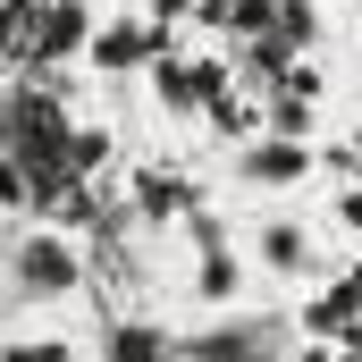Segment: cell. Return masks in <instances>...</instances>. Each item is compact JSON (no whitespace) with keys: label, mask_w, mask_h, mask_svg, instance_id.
<instances>
[{"label":"cell","mask_w":362,"mask_h":362,"mask_svg":"<svg viewBox=\"0 0 362 362\" xmlns=\"http://www.w3.org/2000/svg\"><path fill=\"white\" fill-rule=\"evenodd\" d=\"M8 278H17V295H34V303H68V295H85V245H76L68 228H17Z\"/></svg>","instance_id":"cell-1"},{"label":"cell","mask_w":362,"mask_h":362,"mask_svg":"<svg viewBox=\"0 0 362 362\" xmlns=\"http://www.w3.org/2000/svg\"><path fill=\"white\" fill-rule=\"evenodd\" d=\"M236 253L253 262L262 278H320V236H312V219H295V211H262L245 236H236Z\"/></svg>","instance_id":"cell-2"},{"label":"cell","mask_w":362,"mask_h":362,"mask_svg":"<svg viewBox=\"0 0 362 362\" xmlns=\"http://www.w3.org/2000/svg\"><path fill=\"white\" fill-rule=\"evenodd\" d=\"M236 177L253 185V194H295V185L320 177V152H312L303 135H286V127H278V135H253V144H245Z\"/></svg>","instance_id":"cell-3"},{"label":"cell","mask_w":362,"mask_h":362,"mask_svg":"<svg viewBox=\"0 0 362 362\" xmlns=\"http://www.w3.org/2000/svg\"><path fill=\"white\" fill-rule=\"evenodd\" d=\"M362 329V270L346 278H320V295H303V337H354Z\"/></svg>","instance_id":"cell-4"},{"label":"cell","mask_w":362,"mask_h":362,"mask_svg":"<svg viewBox=\"0 0 362 362\" xmlns=\"http://www.w3.org/2000/svg\"><path fill=\"white\" fill-rule=\"evenodd\" d=\"M85 59L101 68V76H127V68H144V59H152V25H144V17H127V8H118V17H93Z\"/></svg>","instance_id":"cell-5"},{"label":"cell","mask_w":362,"mask_h":362,"mask_svg":"<svg viewBox=\"0 0 362 362\" xmlns=\"http://www.w3.org/2000/svg\"><path fill=\"white\" fill-rule=\"evenodd\" d=\"M0 362H85V337L76 329H8Z\"/></svg>","instance_id":"cell-6"},{"label":"cell","mask_w":362,"mask_h":362,"mask_svg":"<svg viewBox=\"0 0 362 362\" xmlns=\"http://www.w3.org/2000/svg\"><path fill=\"white\" fill-rule=\"evenodd\" d=\"M17 194H25V185H17V169H0V202H17Z\"/></svg>","instance_id":"cell-7"}]
</instances>
